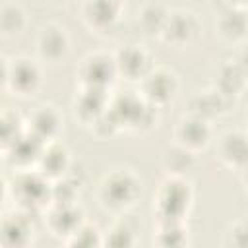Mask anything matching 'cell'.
Segmentation results:
<instances>
[{
	"label": "cell",
	"mask_w": 248,
	"mask_h": 248,
	"mask_svg": "<svg viewBox=\"0 0 248 248\" xmlns=\"http://www.w3.org/2000/svg\"><path fill=\"white\" fill-rule=\"evenodd\" d=\"M159 217L161 221H178L190 203V192L184 182L170 178L163 184L159 192Z\"/></svg>",
	"instance_id": "cell-1"
},
{
	"label": "cell",
	"mask_w": 248,
	"mask_h": 248,
	"mask_svg": "<svg viewBox=\"0 0 248 248\" xmlns=\"http://www.w3.org/2000/svg\"><path fill=\"white\" fill-rule=\"evenodd\" d=\"M81 79L85 83V87H99L105 89L116 76V64L114 58H110L108 54H91L83 60L81 66Z\"/></svg>",
	"instance_id": "cell-2"
},
{
	"label": "cell",
	"mask_w": 248,
	"mask_h": 248,
	"mask_svg": "<svg viewBox=\"0 0 248 248\" xmlns=\"http://www.w3.org/2000/svg\"><path fill=\"white\" fill-rule=\"evenodd\" d=\"M163 39L172 45H186L198 35V21L188 12H174L167 16V21L161 31Z\"/></svg>",
	"instance_id": "cell-3"
},
{
	"label": "cell",
	"mask_w": 248,
	"mask_h": 248,
	"mask_svg": "<svg viewBox=\"0 0 248 248\" xmlns=\"http://www.w3.org/2000/svg\"><path fill=\"white\" fill-rule=\"evenodd\" d=\"M103 196L112 207H126L138 196V182L128 172H116L105 182Z\"/></svg>",
	"instance_id": "cell-4"
},
{
	"label": "cell",
	"mask_w": 248,
	"mask_h": 248,
	"mask_svg": "<svg viewBox=\"0 0 248 248\" xmlns=\"http://www.w3.org/2000/svg\"><path fill=\"white\" fill-rule=\"evenodd\" d=\"M176 141L178 145L186 147L188 151L192 149H200V147H205L209 138H211V130L207 126L205 120L202 118H196V116H188V118H182L176 126Z\"/></svg>",
	"instance_id": "cell-5"
},
{
	"label": "cell",
	"mask_w": 248,
	"mask_h": 248,
	"mask_svg": "<svg viewBox=\"0 0 248 248\" xmlns=\"http://www.w3.org/2000/svg\"><path fill=\"white\" fill-rule=\"evenodd\" d=\"M41 74L39 68L27 60V58H17L14 64H8V83L12 85L14 91L21 95H29L39 87Z\"/></svg>",
	"instance_id": "cell-6"
},
{
	"label": "cell",
	"mask_w": 248,
	"mask_h": 248,
	"mask_svg": "<svg viewBox=\"0 0 248 248\" xmlns=\"http://www.w3.org/2000/svg\"><path fill=\"white\" fill-rule=\"evenodd\" d=\"M141 87H143V95L147 101L161 105V103H167L169 99H172V95L176 91V79L167 70H155V72H147L143 76Z\"/></svg>",
	"instance_id": "cell-7"
},
{
	"label": "cell",
	"mask_w": 248,
	"mask_h": 248,
	"mask_svg": "<svg viewBox=\"0 0 248 248\" xmlns=\"http://www.w3.org/2000/svg\"><path fill=\"white\" fill-rule=\"evenodd\" d=\"M114 64H116V72H120L128 79H140L149 72V56L134 45L120 50L118 56L114 58Z\"/></svg>",
	"instance_id": "cell-8"
},
{
	"label": "cell",
	"mask_w": 248,
	"mask_h": 248,
	"mask_svg": "<svg viewBox=\"0 0 248 248\" xmlns=\"http://www.w3.org/2000/svg\"><path fill=\"white\" fill-rule=\"evenodd\" d=\"M68 35L62 27L58 25H48L41 31L37 46H39V54L50 62L60 60L66 52H68Z\"/></svg>",
	"instance_id": "cell-9"
},
{
	"label": "cell",
	"mask_w": 248,
	"mask_h": 248,
	"mask_svg": "<svg viewBox=\"0 0 248 248\" xmlns=\"http://www.w3.org/2000/svg\"><path fill=\"white\" fill-rule=\"evenodd\" d=\"M120 12V0H87L83 6V17L91 27H108Z\"/></svg>",
	"instance_id": "cell-10"
},
{
	"label": "cell",
	"mask_w": 248,
	"mask_h": 248,
	"mask_svg": "<svg viewBox=\"0 0 248 248\" xmlns=\"http://www.w3.org/2000/svg\"><path fill=\"white\" fill-rule=\"evenodd\" d=\"M229 99L225 95H221L217 89L215 91H205V93H198L192 103H190V114L196 118H202L207 122V118L217 116L225 110Z\"/></svg>",
	"instance_id": "cell-11"
},
{
	"label": "cell",
	"mask_w": 248,
	"mask_h": 248,
	"mask_svg": "<svg viewBox=\"0 0 248 248\" xmlns=\"http://www.w3.org/2000/svg\"><path fill=\"white\" fill-rule=\"evenodd\" d=\"M219 157L236 169H244L246 163V138L242 132H229L221 138Z\"/></svg>",
	"instance_id": "cell-12"
},
{
	"label": "cell",
	"mask_w": 248,
	"mask_h": 248,
	"mask_svg": "<svg viewBox=\"0 0 248 248\" xmlns=\"http://www.w3.org/2000/svg\"><path fill=\"white\" fill-rule=\"evenodd\" d=\"M219 33L229 41H238L246 33V16L242 8H227L217 19Z\"/></svg>",
	"instance_id": "cell-13"
},
{
	"label": "cell",
	"mask_w": 248,
	"mask_h": 248,
	"mask_svg": "<svg viewBox=\"0 0 248 248\" xmlns=\"http://www.w3.org/2000/svg\"><path fill=\"white\" fill-rule=\"evenodd\" d=\"M244 78H246V72H244V66L242 64H227L225 68H221L219 72V81H217V91L221 95H225L227 99L238 95L244 87Z\"/></svg>",
	"instance_id": "cell-14"
},
{
	"label": "cell",
	"mask_w": 248,
	"mask_h": 248,
	"mask_svg": "<svg viewBox=\"0 0 248 248\" xmlns=\"http://www.w3.org/2000/svg\"><path fill=\"white\" fill-rule=\"evenodd\" d=\"M169 12L159 2H149L140 10L138 23L145 35H157L163 31V25L167 21Z\"/></svg>",
	"instance_id": "cell-15"
},
{
	"label": "cell",
	"mask_w": 248,
	"mask_h": 248,
	"mask_svg": "<svg viewBox=\"0 0 248 248\" xmlns=\"http://www.w3.org/2000/svg\"><path fill=\"white\" fill-rule=\"evenodd\" d=\"M31 124H33V134L37 140L43 138H52L58 128H60V118L58 114L50 108V107H41L33 116H31Z\"/></svg>",
	"instance_id": "cell-16"
},
{
	"label": "cell",
	"mask_w": 248,
	"mask_h": 248,
	"mask_svg": "<svg viewBox=\"0 0 248 248\" xmlns=\"http://www.w3.org/2000/svg\"><path fill=\"white\" fill-rule=\"evenodd\" d=\"M103 112V89L85 87L79 103L76 105V114L83 120H95Z\"/></svg>",
	"instance_id": "cell-17"
},
{
	"label": "cell",
	"mask_w": 248,
	"mask_h": 248,
	"mask_svg": "<svg viewBox=\"0 0 248 248\" xmlns=\"http://www.w3.org/2000/svg\"><path fill=\"white\" fill-rule=\"evenodd\" d=\"M25 27V14L16 4H4L0 8V33L6 37H14L21 33Z\"/></svg>",
	"instance_id": "cell-18"
},
{
	"label": "cell",
	"mask_w": 248,
	"mask_h": 248,
	"mask_svg": "<svg viewBox=\"0 0 248 248\" xmlns=\"http://www.w3.org/2000/svg\"><path fill=\"white\" fill-rule=\"evenodd\" d=\"M165 167L169 172H184L192 167V151L182 145H176L165 153Z\"/></svg>",
	"instance_id": "cell-19"
},
{
	"label": "cell",
	"mask_w": 248,
	"mask_h": 248,
	"mask_svg": "<svg viewBox=\"0 0 248 248\" xmlns=\"http://www.w3.org/2000/svg\"><path fill=\"white\" fill-rule=\"evenodd\" d=\"M8 81V64L4 58H0V83Z\"/></svg>",
	"instance_id": "cell-20"
},
{
	"label": "cell",
	"mask_w": 248,
	"mask_h": 248,
	"mask_svg": "<svg viewBox=\"0 0 248 248\" xmlns=\"http://www.w3.org/2000/svg\"><path fill=\"white\" fill-rule=\"evenodd\" d=\"M244 2H246V0H229V8H231V6H232V8H242Z\"/></svg>",
	"instance_id": "cell-21"
}]
</instances>
